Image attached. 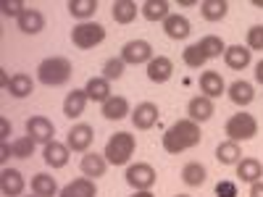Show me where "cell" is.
Masks as SVG:
<instances>
[{"label":"cell","mask_w":263,"mask_h":197,"mask_svg":"<svg viewBox=\"0 0 263 197\" xmlns=\"http://www.w3.org/2000/svg\"><path fill=\"white\" fill-rule=\"evenodd\" d=\"M29 197H37V194H29Z\"/></svg>","instance_id":"obj_49"},{"label":"cell","mask_w":263,"mask_h":197,"mask_svg":"<svg viewBox=\"0 0 263 197\" xmlns=\"http://www.w3.org/2000/svg\"><path fill=\"white\" fill-rule=\"evenodd\" d=\"M216 161L221 163V166H237L239 161H242V147H239V142H221L216 147Z\"/></svg>","instance_id":"obj_29"},{"label":"cell","mask_w":263,"mask_h":197,"mask_svg":"<svg viewBox=\"0 0 263 197\" xmlns=\"http://www.w3.org/2000/svg\"><path fill=\"white\" fill-rule=\"evenodd\" d=\"M216 197H237V184L229 179H221L216 184Z\"/></svg>","instance_id":"obj_40"},{"label":"cell","mask_w":263,"mask_h":197,"mask_svg":"<svg viewBox=\"0 0 263 197\" xmlns=\"http://www.w3.org/2000/svg\"><path fill=\"white\" fill-rule=\"evenodd\" d=\"M103 40H105V27L98 24V21H79L71 29V42L79 50H92Z\"/></svg>","instance_id":"obj_5"},{"label":"cell","mask_w":263,"mask_h":197,"mask_svg":"<svg viewBox=\"0 0 263 197\" xmlns=\"http://www.w3.org/2000/svg\"><path fill=\"white\" fill-rule=\"evenodd\" d=\"M124 69H126V63H124L121 58H108V61L103 63V79L116 82V79L124 76Z\"/></svg>","instance_id":"obj_36"},{"label":"cell","mask_w":263,"mask_h":197,"mask_svg":"<svg viewBox=\"0 0 263 197\" xmlns=\"http://www.w3.org/2000/svg\"><path fill=\"white\" fill-rule=\"evenodd\" d=\"M108 166H111V163L105 161L103 152H92V150L84 152L82 161H79V168H82V173H84L87 179H100V176H105Z\"/></svg>","instance_id":"obj_13"},{"label":"cell","mask_w":263,"mask_h":197,"mask_svg":"<svg viewBox=\"0 0 263 197\" xmlns=\"http://www.w3.org/2000/svg\"><path fill=\"white\" fill-rule=\"evenodd\" d=\"M8 134H11V121L0 119V142H8Z\"/></svg>","instance_id":"obj_42"},{"label":"cell","mask_w":263,"mask_h":197,"mask_svg":"<svg viewBox=\"0 0 263 197\" xmlns=\"http://www.w3.org/2000/svg\"><path fill=\"white\" fill-rule=\"evenodd\" d=\"M163 150L168 155H179L184 150H192L203 142V131H200V124H195L192 119H179L174 121L166 131H163Z\"/></svg>","instance_id":"obj_1"},{"label":"cell","mask_w":263,"mask_h":197,"mask_svg":"<svg viewBox=\"0 0 263 197\" xmlns=\"http://www.w3.org/2000/svg\"><path fill=\"white\" fill-rule=\"evenodd\" d=\"M177 197H190V194H177Z\"/></svg>","instance_id":"obj_48"},{"label":"cell","mask_w":263,"mask_h":197,"mask_svg":"<svg viewBox=\"0 0 263 197\" xmlns=\"http://www.w3.org/2000/svg\"><path fill=\"white\" fill-rule=\"evenodd\" d=\"M200 92L205 97H211V100L221 97L227 92V84H224L221 74H218V71H203L200 74Z\"/></svg>","instance_id":"obj_22"},{"label":"cell","mask_w":263,"mask_h":197,"mask_svg":"<svg viewBox=\"0 0 263 197\" xmlns=\"http://www.w3.org/2000/svg\"><path fill=\"white\" fill-rule=\"evenodd\" d=\"M182 61H184V66H190V69H203L208 58H205V53L200 50V45L195 42V45H187V48L182 50Z\"/></svg>","instance_id":"obj_35"},{"label":"cell","mask_w":263,"mask_h":197,"mask_svg":"<svg viewBox=\"0 0 263 197\" xmlns=\"http://www.w3.org/2000/svg\"><path fill=\"white\" fill-rule=\"evenodd\" d=\"M58 197H98V184H95V179L79 176V179L66 184Z\"/></svg>","instance_id":"obj_19"},{"label":"cell","mask_w":263,"mask_h":197,"mask_svg":"<svg viewBox=\"0 0 263 197\" xmlns=\"http://www.w3.org/2000/svg\"><path fill=\"white\" fill-rule=\"evenodd\" d=\"M16 24H18V29L24 34H40L42 29H45V13L37 11V8H27Z\"/></svg>","instance_id":"obj_24"},{"label":"cell","mask_w":263,"mask_h":197,"mask_svg":"<svg viewBox=\"0 0 263 197\" xmlns=\"http://www.w3.org/2000/svg\"><path fill=\"white\" fill-rule=\"evenodd\" d=\"M250 197H263V182L250 184Z\"/></svg>","instance_id":"obj_43"},{"label":"cell","mask_w":263,"mask_h":197,"mask_svg":"<svg viewBox=\"0 0 263 197\" xmlns=\"http://www.w3.org/2000/svg\"><path fill=\"white\" fill-rule=\"evenodd\" d=\"M32 194H37V197H55L61 192H58V184H55V179L50 176V173H34L32 176Z\"/></svg>","instance_id":"obj_30"},{"label":"cell","mask_w":263,"mask_h":197,"mask_svg":"<svg viewBox=\"0 0 263 197\" xmlns=\"http://www.w3.org/2000/svg\"><path fill=\"white\" fill-rule=\"evenodd\" d=\"M84 92H87V97H90L92 103L103 105L108 97H111V82L103 79V76H90L87 84H84Z\"/></svg>","instance_id":"obj_27"},{"label":"cell","mask_w":263,"mask_h":197,"mask_svg":"<svg viewBox=\"0 0 263 197\" xmlns=\"http://www.w3.org/2000/svg\"><path fill=\"white\" fill-rule=\"evenodd\" d=\"M205 179H208V171H205L203 163L192 161V163H187V166L182 168V182H184L187 187H203Z\"/></svg>","instance_id":"obj_31"},{"label":"cell","mask_w":263,"mask_h":197,"mask_svg":"<svg viewBox=\"0 0 263 197\" xmlns=\"http://www.w3.org/2000/svg\"><path fill=\"white\" fill-rule=\"evenodd\" d=\"M100 113H103V119H108V121H121V119L132 116V108H129V100H126L124 95H111V97L100 105Z\"/></svg>","instance_id":"obj_15"},{"label":"cell","mask_w":263,"mask_h":197,"mask_svg":"<svg viewBox=\"0 0 263 197\" xmlns=\"http://www.w3.org/2000/svg\"><path fill=\"white\" fill-rule=\"evenodd\" d=\"M213 113H216L213 100L205 97V95H195L187 103V119H192L195 124H205L208 119H213Z\"/></svg>","instance_id":"obj_14"},{"label":"cell","mask_w":263,"mask_h":197,"mask_svg":"<svg viewBox=\"0 0 263 197\" xmlns=\"http://www.w3.org/2000/svg\"><path fill=\"white\" fill-rule=\"evenodd\" d=\"M200 13L205 21H221L229 13V3L227 0H203L200 3Z\"/></svg>","instance_id":"obj_33"},{"label":"cell","mask_w":263,"mask_h":197,"mask_svg":"<svg viewBox=\"0 0 263 197\" xmlns=\"http://www.w3.org/2000/svg\"><path fill=\"white\" fill-rule=\"evenodd\" d=\"M0 11H3V16L18 21L21 13L27 11V3H24V0H0Z\"/></svg>","instance_id":"obj_38"},{"label":"cell","mask_w":263,"mask_h":197,"mask_svg":"<svg viewBox=\"0 0 263 197\" xmlns=\"http://www.w3.org/2000/svg\"><path fill=\"white\" fill-rule=\"evenodd\" d=\"M11 147H13V158H29L32 152H34V147H37V142H34L29 134H24V137L13 140Z\"/></svg>","instance_id":"obj_37"},{"label":"cell","mask_w":263,"mask_h":197,"mask_svg":"<svg viewBox=\"0 0 263 197\" xmlns=\"http://www.w3.org/2000/svg\"><path fill=\"white\" fill-rule=\"evenodd\" d=\"M66 8H69V13L79 21H90L95 13H98V0H69L66 3Z\"/></svg>","instance_id":"obj_32"},{"label":"cell","mask_w":263,"mask_h":197,"mask_svg":"<svg viewBox=\"0 0 263 197\" xmlns=\"http://www.w3.org/2000/svg\"><path fill=\"white\" fill-rule=\"evenodd\" d=\"M227 95H229V100H232L237 108H248V105L255 100V90H253V84H250V82H245V79L232 82V84L227 87Z\"/></svg>","instance_id":"obj_16"},{"label":"cell","mask_w":263,"mask_h":197,"mask_svg":"<svg viewBox=\"0 0 263 197\" xmlns=\"http://www.w3.org/2000/svg\"><path fill=\"white\" fill-rule=\"evenodd\" d=\"M245 45H248L250 50H263V24H255V27L248 29Z\"/></svg>","instance_id":"obj_39"},{"label":"cell","mask_w":263,"mask_h":197,"mask_svg":"<svg viewBox=\"0 0 263 197\" xmlns=\"http://www.w3.org/2000/svg\"><path fill=\"white\" fill-rule=\"evenodd\" d=\"M158 113H161L158 105L145 100V103H140L135 111H132V124H135L137 131H147V129H153V126L158 124Z\"/></svg>","instance_id":"obj_10"},{"label":"cell","mask_w":263,"mask_h":197,"mask_svg":"<svg viewBox=\"0 0 263 197\" xmlns=\"http://www.w3.org/2000/svg\"><path fill=\"white\" fill-rule=\"evenodd\" d=\"M197 45H200V50L205 53V58H208V61L221 58V55L227 53V45H224V40L218 37V34H205L200 42H197Z\"/></svg>","instance_id":"obj_34"},{"label":"cell","mask_w":263,"mask_h":197,"mask_svg":"<svg viewBox=\"0 0 263 197\" xmlns=\"http://www.w3.org/2000/svg\"><path fill=\"white\" fill-rule=\"evenodd\" d=\"M224 134H227V140H232V142H248V140H253V137L258 134V121H255L253 113L239 111V113H234V116L224 124Z\"/></svg>","instance_id":"obj_4"},{"label":"cell","mask_w":263,"mask_h":197,"mask_svg":"<svg viewBox=\"0 0 263 197\" xmlns=\"http://www.w3.org/2000/svg\"><path fill=\"white\" fill-rule=\"evenodd\" d=\"M253 6H258V8H263V0H253Z\"/></svg>","instance_id":"obj_47"},{"label":"cell","mask_w":263,"mask_h":197,"mask_svg":"<svg viewBox=\"0 0 263 197\" xmlns=\"http://www.w3.org/2000/svg\"><path fill=\"white\" fill-rule=\"evenodd\" d=\"M87 103H90V97H87L84 90H71L69 95H66V100H63V116L71 119V121L79 119V116L84 113Z\"/></svg>","instance_id":"obj_23"},{"label":"cell","mask_w":263,"mask_h":197,"mask_svg":"<svg viewBox=\"0 0 263 197\" xmlns=\"http://www.w3.org/2000/svg\"><path fill=\"white\" fill-rule=\"evenodd\" d=\"M140 13H142V18H147V21H153V24H163V21L171 16V3L168 0H145V3L140 6Z\"/></svg>","instance_id":"obj_20"},{"label":"cell","mask_w":263,"mask_h":197,"mask_svg":"<svg viewBox=\"0 0 263 197\" xmlns=\"http://www.w3.org/2000/svg\"><path fill=\"white\" fill-rule=\"evenodd\" d=\"M119 58L126 66H142V63L147 66L156 55H153V45H150L147 40H129L126 45L121 48V55Z\"/></svg>","instance_id":"obj_7"},{"label":"cell","mask_w":263,"mask_h":197,"mask_svg":"<svg viewBox=\"0 0 263 197\" xmlns=\"http://www.w3.org/2000/svg\"><path fill=\"white\" fill-rule=\"evenodd\" d=\"M124 179H126V184L132 189L137 192V189H150L153 184H156L158 173H156V168H153L150 163H129Z\"/></svg>","instance_id":"obj_6"},{"label":"cell","mask_w":263,"mask_h":197,"mask_svg":"<svg viewBox=\"0 0 263 197\" xmlns=\"http://www.w3.org/2000/svg\"><path fill=\"white\" fill-rule=\"evenodd\" d=\"M27 189V182L24 176H21L18 168H3L0 171V192H3V197H21Z\"/></svg>","instance_id":"obj_11"},{"label":"cell","mask_w":263,"mask_h":197,"mask_svg":"<svg viewBox=\"0 0 263 197\" xmlns=\"http://www.w3.org/2000/svg\"><path fill=\"white\" fill-rule=\"evenodd\" d=\"M163 32L168 40H187L190 32H192V24L187 16H179V13H171L166 21H163Z\"/></svg>","instance_id":"obj_21"},{"label":"cell","mask_w":263,"mask_h":197,"mask_svg":"<svg viewBox=\"0 0 263 197\" xmlns=\"http://www.w3.org/2000/svg\"><path fill=\"white\" fill-rule=\"evenodd\" d=\"M129 197H156V194H153L150 189H137V192H132Z\"/></svg>","instance_id":"obj_45"},{"label":"cell","mask_w":263,"mask_h":197,"mask_svg":"<svg viewBox=\"0 0 263 197\" xmlns=\"http://www.w3.org/2000/svg\"><path fill=\"white\" fill-rule=\"evenodd\" d=\"M95 140V129L90 124H74L69 129V134H66V145H69L71 152H90V145Z\"/></svg>","instance_id":"obj_9"},{"label":"cell","mask_w":263,"mask_h":197,"mask_svg":"<svg viewBox=\"0 0 263 197\" xmlns=\"http://www.w3.org/2000/svg\"><path fill=\"white\" fill-rule=\"evenodd\" d=\"M71 74H74V66L63 55H50L45 61H40L37 66V82L45 87H63L71 79Z\"/></svg>","instance_id":"obj_2"},{"label":"cell","mask_w":263,"mask_h":197,"mask_svg":"<svg viewBox=\"0 0 263 197\" xmlns=\"http://www.w3.org/2000/svg\"><path fill=\"white\" fill-rule=\"evenodd\" d=\"M137 3L135 0H114L111 3V16L116 24H132L137 18Z\"/></svg>","instance_id":"obj_28"},{"label":"cell","mask_w":263,"mask_h":197,"mask_svg":"<svg viewBox=\"0 0 263 197\" xmlns=\"http://www.w3.org/2000/svg\"><path fill=\"white\" fill-rule=\"evenodd\" d=\"M69 145H63V142H50L42 147V161H45L50 168H63L66 163H69Z\"/></svg>","instance_id":"obj_18"},{"label":"cell","mask_w":263,"mask_h":197,"mask_svg":"<svg viewBox=\"0 0 263 197\" xmlns=\"http://www.w3.org/2000/svg\"><path fill=\"white\" fill-rule=\"evenodd\" d=\"M6 92L11 97H16V100H24V97H29L34 92V79L29 74H24V71H18V74L11 76V84H8Z\"/></svg>","instance_id":"obj_26"},{"label":"cell","mask_w":263,"mask_h":197,"mask_svg":"<svg viewBox=\"0 0 263 197\" xmlns=\"http://www.w3.org/2000/svg\"><path fill=\"white\" fill-rule=\"evenodd\" d=\"M27 134L37 142V145H50L55 140V124L48 116H32L27 119Z\"/></svg>","instance_id":"obj_8"},{"label":"cell","mask_w":263,"mask_h":197,"mask_svg":"<svg viewBox=\"0 0 263 197\" xmlns=\"http://www.w3.org/2000/svg\"><path fill=\"white\" fill-rule=\"evenodd\" d=\"M179 6H184V8H190V6H197V0H179Z\"/></svg>","instance_id":"obj_46"},{"label":"cell","mask_w":263,"mask_h":197,"mask_svg":"<svg viewBox=\"0 0 263 197\" xmlns=\"http://www.w3.org/2000/svg\"><path fill=\"white\" fill-rule=\"evenodd\" d=\"M13 155L11 142H0V163H8V158Z\"/></svg>","instance_id":"obj_41"},{"label":"cell","mask_w":263,"mask_h":197,"mask_svg":"<svg viewBox=\"0 0 263 197\" xmlns=\"http://www.w3.org/2000/svg\"><path fill=\"white\" fill-rule=\"evenodd\" d=\"M135 150H137L135 134H129V131H116V134L108 137L103 155L111 166H126L132 161V155H135Z\"/></svg>","instance_id":"obj_3"},{"label":"cell","mask_w":263,"mask_h":197,"mask_svg":"<svg viewBox=\"0 0 263 197\" xmlns=\"http://www.w3.org/2000/svg\"><path fill=\"white\" fill-rule=\"evenodd\" d=\"M255 82H258V84H263V58L255 63Z\"/></svg>","instance_id":"obj_44"},{"label":"cell","mask_w":263,"mask_h":197,"mask_svg":"<svg viewBox=\"0 0 263 197\" xmlns=\"http://www.w3.org/2000/svg\"><path fill=\"white\" fill-rule=\"evenodd\" d=\"M253 61V50L248 45H227V53H224V63L234 71H242L248 69Z\"/></svg>","instance_id":"obj_17"},{"label":"cell","mask_w":263,"mask_h":197,"mask_svg":"<svg viewBox=\"0 0 263 197\" xmlns=\"http://www.w3.org/2000/svg\"><path fill=\"white\" fill-rule=\"evenodd\" d=\"M147 79L153 84H166L171 76H174V61L168 55H156L150 63H147V69H145Z\"/></svg>","instance_id":"obj_12"},{"label":"cell","mask_w":263,"mask_h":197,"mask_svg":"<svg viewBox=\"0 0 263 197\" xmlns=\"http://www.w3.org/2000/svg\"><path fill=\"white\" fill-rule=\"evenodd\" d=\"M263 176V166L258 158H242L237 163V179L242 184H255Z\"/></svg>","instance_id":"obj_25"}]
</instances>
